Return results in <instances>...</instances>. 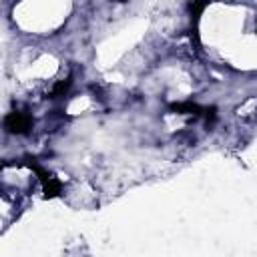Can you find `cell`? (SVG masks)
Returning a JSON list of instances; mask_svg holds the SVG:
<instances>
[{
  "mask_svg": "<svg viewBox=\"0 0 257 257\" xmlns=\"http://www.w3.org/2000/svg\"><path fill=\"white\" fill-rule=\"evenodd\" d=\"M4 126H6L8 133H18V135H22V133H28V131H30L32 118H30L28 114H24V112H10V114H6V118H4Z\"/></svg>",
  "mask_w": 257,
  "mask_h": 257,
  "instance_id": "1",
  "label": "cell"
},
{
  "mask_svg": "<svg viewBox=\"0 0 257 257\" xmlns=\"http://www.w3.org/2000/svg\"><path fill=\"white\" fill-rule=\"evenodd\" d=\"M42 191H44V197L46 199H52V197H56L60 193V183L54 177H50L46 183H42Z\"/></svg>",
  "mask_w": 257,
  "mask_h": 257,
  "instance_id": "2",
  "label": "cell"
},
{
  "mask_svg": "<svg viewBox=\"0 0 257 257\" xmlns=\"http://www.w3.org/2000/svg\"><path fill=\"white\" fill-rule=\"evenodd\" d=\"M68 86H70V78H66V80L58 82V84H56V86L52 88V92H50V94H52V98H56L58 94H64V92L68 90Z\"/></svg>",
  "mask_w": 257,
  "mask_h": 257,
  "instance_id": "3",
  "label": "cell"
},
{
  "mask_svg": "<svg viewBox=\"0 0 257 257\" xmlns=\"http://www.w3.org/2000/svg\"><path fill=\"white\" fill-rule=\"evenodd\" d=\"M120 2H126V0H120Z\"/></svg>",
  "mask_w": 257,
  "mask_h": 257,
  "instance_id": "4",
  "label": "cell"
}]
</instances>
